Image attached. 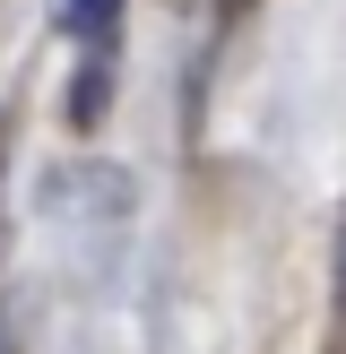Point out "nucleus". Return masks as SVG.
I'll use <instances>...</instances> for the list:
<instances>
[{
  "label": "nucleus",
  "instance_id": "1",
  "mask_svg": "<svg viewBox=\"0 0 346 354\" xmlns=\"http://www.w3.org/2000/svg\"><path fill=\"white\" fill-rule=\"evenodd\" d=\"M61 26L104 61V44H113V26H121V0H61Z\"/></svg>",
  "mask_w": 346,
  "mask_h": 354
},
{
  "label": "nucleus",
  "instance_id": "2",
  "mask_svg": "<svg viewBox=\"0 0 346 354\" xmlns=\"http://www.w3.org/2000/svg\"><path fill=\"white\" fill-rule=\"evenodd\" d=\"M338 303H346V225H338Z\"/></svg>",
  "mask_w": 346,
  "mask_h": 354
}]
</instances>
